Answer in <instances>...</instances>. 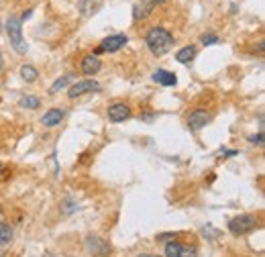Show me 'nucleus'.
I'll list each match as a JSON object with an SVG mask.
<instances>
[{
    "mask_svg": "<svg viewBox=\"0 0 265 257\" xmlns=\"http://www.w3.org/2000/svg\"><path fill=\"white\" fill-rule=\"evenodd\" d=\"M145 43L153 55H165L173 47V35L165 27H153L147 31Z\"/></svg>",
    "mask_w": 265,
    "mask_h": 257,
    "instance_id": "1",
    "label": "nucleus"
},
{
    "mask_svg": "<svg viewBox=\"0 0 265 257\" xmlns=\"http://www.w3.org/2000/svg\"><path fill=\"white\" fill-rule=\"evenodd\" d=\"M6 35L10 39V45L16 49V53H27L29 45L23 39V20L18 16H8L6 20Z\"/></svg>",
    "mask_w": 265,
    "mask_h": 257,
    "instance_id": "2",
    "label": "nucleus"
},
{
    "mask_svg": "<svg viewBox=\"0 0 265 257\" xmlns=\"http://www.w3.org/2000/svg\"><path fill=\"white\" fill-rule=\"evenodd\" d=\"M259 221L255 219V215H239L229 221V231L233 235H247V233H253Z\"/></svg>",
    "mask_w": 265,
    "mask_h": 257,
    "instance_id": "3",
    "label": "nucleus"
},
{
    "mask_svg": "<svg viewBox=\"0 0 265 257\" xmlns=\"http://www.w3.org/2000/svg\"><path fill=\"white\" fill-rule=\"evenodd\" d=\"M127 41H129V37L123 35V33L111 35V37H106V39L94 49V55H100V53H117V51H121V49L127 45Z\"/></svg>",
    "mask_w": 265,
    "mask_h": 257,
    "instance_id": "4",
    "label": "nucleus"
},
{
    "mask_svg": "<svg viewBox=\"0 0 265 257\" xmlns=\"http://www.w3.org/2000/svg\"><path fill=\"white\" fill-rule=\"evenodd\" d=\"M210 121H212V114L206 108H194V110L188 112V127H190V131H200Z\"/></svg>",
    "mask_w": 265,
    "mask_h": 257,
    "instance_id": "5",
    "label": "nucleus"
},
{
    "mask_svg": "<svg viewBox=\"0 0 265 257\" xmlns=\"http://www.w3.org/2000/svg\"><path fill=\"white\" fill-rule=\"evenodd\" d=\"M100 90V84L98 82H94V80H76L72 86H70V90H68V96L70 98H80V96H84V94H88V92H98Z\"/></svg>",
    "mask_w": 265,
    "mask_h": 257,
    "instance_id": "6",
    "label": "nucleus"
},
{
    "mask_svg": "<svg viewBox=\"0 0 265 257\" xmlns=\"http://www.w3.org/2000/svg\"><path fill=\"white\" fill-rule=\"evenodd\" d=\"M86 247H88V251L94 257L111 255V245H108V241H104V239L98 237V235H88V237H86Z\"/></svg>",
    "mask_w": 265,
    "mask_h": 257,
    "instance_id": "7",
    "label": "nucleus"
},
{
    "mask_svg": "<svg viewBox=\"0 0 265 257\" xmlns=\"http://www.w3.org/2000/svg\"><path fill=\"white\" fill-rule=\"evenodd\" d=\"M108 121H113V123H125V121H129L131 119V106L129 104H123V102H117V104H113V106H108Z\"/></svg>",
    "mask_w": 265,
    "mask_h": 257,
    "instance_id": "8",
    "label": "nucleus"
},
{
    "mask_svg": "<svg viewBox=\"0 0 265 257\" xmlns=\"http://www.w3.org/2000/svg\"><path fill=\"white\" fill-rule=\"evenodd\" d=\"M102 69V61L98 59V55H86L82 61H80V72L84 76H96L98 72Z\"/></svg>",
    "mask_w": 265,
    "mask_h": 257,
    "instance_id": "9",
    "label": "nucleus"
},
{
    "mask_svg": "<svg viewBox=\"0 0 265 257\" xmlns=\"http://www.w3.org/2000/svg\"><path fill=\"white\" fill-rule=\"evenodd\" d=\"M63 119H65V110H61V108H51V110H47V112L41 116V125H43V127H57Z\"/></svg>",
    "mask_w": 265,
    "mask_h": 257,
    "instance_id": "10",
    "label": "nucleus"
},
{
    "mask_svg": "<svg viewBox=\"0 0 265 257\" xmlns=\"http://www.w3.org/2000/svg\"><path fill=\"white\" fill-rule=\"evenodd\" d=\"M153 82H157L161 86H175L178 84V76L173 72H167V69H157L153 74Z\"/></svg>",
    "mask_w": 265,
    "mask_h": 257,
    "instance_id": "11",
    "label": "nucleus"
},
{
    "mask_svg": "<svg viewBox=\"0 0 265 257\" xmlns=\"http://www.w3.org/2000/svg\"><path fill=\"white\" fill-rule=\"evenodd\" d=\"M155 6L149 2V0H141V2H137L135 6H132V18L135 20H143V18H147L149 14H151V10H153Z\"/></svg>",
    "mask_w": 265,
    "mask_h": 257,
    "instance_id": "12",
    "label": "nucleus"
},
{
    "mask_svg": "<svg viewBox=\"0 0 265 257\" xmlns=\"http://www.w3.org/2000/svg\"><path fill=\"white\" fill-rule=\"evenodd\" d=\"M100 6H102V0H80V4H78L80 12L84 16H92L94 12L100 10Z\"/></svg>",
    "mask_w": 265,
    "mask_h": 257,
    "instance_id": "13",
    "label": "nucleus"
},
{
    "mask_svg": "<svg viewBox=\"0 0 265 257\" xmlns=\"http://www.w3.org/2000/svg\"><path fill=\"white\" fill-rule=\"evenodd\" d=\"M196 53H198V49H196L194 45H186V47H182V49L175 53V59H178L180 63H190V61L196 57Z\"/></svg>",
    "mask_w": 265,
    "mask_h": 257,
    "instance_id": "14",
    "label": "nucleus"
},
{
    "mask_svg": "<svg viewBox=\"0 0 265 257\" xmlns=\"http://www.w3.org/2000/svg\"><path fill=\"white\" fill-rule=\"evenodd\" d=\"M74 82H76V76H72V74L61 76V78H57V80H55V84L51 86V92H59V90H63V88H68V86H72Z\"/></svg>",
    "mask_w": 265,
    "mask_h": 257,
    "instance_id": "15",
    "label": "nucleus"
},
{
    "mask_svg": "<svg viewBox=\"0 0 265 257\" xmlns=\"http://www.w3.org/2000/svg\"><path fill=\"white\" fill-rule=\"evenodd\" d=\"M18 106H20V108H27V110H35V108L41 106V100H39L37 96H23V98L18 100Z\"/></svg>",
    "mask_w": 265,
    "mask_h": 257,
    "instance_id": "16",
    "label": "nucleus"
},
{
    "mask_svg": "<svg viewBox=\"0 0 265 257\" xmlns=\"http://www.w3.org/2000/svg\"><path fill=\"white\" fill-rule=\"evenodd\" d=\"M20 78L25 82H35L39 78V72L33 65H20Z\"/></svg>",
    "mask_w": 265,
    "mask_h": 257,
    "instance_id": "17",
    "label": "nucleus"
},
{
    "mask_svg": "<svg viewBox=\"0 0 265 257\" xmlns=\"http://www.w3.org/2000/svg\"><path fill=\"white\" fill-rule=\"evenodd\" d=\"M163 249H165V257H178L182 251V243L180 241H167L163 245Z\"/></svg>",
    "mask_w": 265,
    "mask_h": 257,
    "instance_id": "18",
    "label": "nucleus"
},
{
    "mask_svg": "<svg viewBox=\"0 0 265 257\" xmlns=\"http://www.w3.org/2000/svg\"><path fill=\"white\" fill-rule=\"evenodd\" d=\"M12 241V229L6 223H0V245H6Z\"/></svg>",
    "mask_w": 265,
    "mask_h": 257,
    "instance_id": "19",
    "label": "nucleus"
},
{
    "mask_svg": "<svg viewBox=\"0 0 265 257\" xmlns=\"http://www.w3.org/2000/svg\"><path fill=\"white\" fill-rule=\"evenodd\" d=\"M178 257H198V249L196 247H188V245H182V251Z\"/></svg>",
    "mask_w": 265,
    "mask_h": 257,
    "instance_id": "20",
    "label": "nucleus"
},
{
    "mask_svg": "<svg viewBox=\"0 0 265 257\" xmlns=\"http://www.w3.org/2000/svg\"><path fill=\"white\" fill-rule=\"evenodd\" d=\"M202 45H214V43H218V35H214V33H206V35H202Z\"/></svg>",
    "mask_w": 265,
    "mask_h": 257,
    "instance_id": "21",
    "label": "nucleus"
},
{
    "mask_svg": "<svg viewBox=\"0 0 265 257\" xmlns=\"http://www.w3.org/2000/svg\"><path fill=\"white\" fill-rule=\"evenodd\" d=\"M249 143H253V145H257V147H263V145H265L263 131H259L257 135H251V137H249Z\"/></svg>",
    "mask_w": 265,
    "mask_h": 257,
    "instance_id": "22",
    "label": "nucleus"
},
{
    "mask_svg": "<svg viewBox=\"0 0 265 257\" xmlns=\"http://www.w3.org/2000/svg\"><path fill=\"white\" fill-rule=\"evenodd\" d=\"M173 237H175V233H163V235L157 237V241H167V239H173Z\"/></svg>",
    "mask_w": 265,
    "mask_h": 257,
    "instance_id": "23",
    "label": "nucleus"
},
{
    "mask_svg": "<svg viewBox=\"0 0 265 257\" xmlns=\"http://www.w3.org/2000/svg\"><path fill=\"white\" fill-rule=\"evenodd\" d=\"M31 14H33V10H25V12H23V16H20V20H27V18H31Z\"/></svg>",
    "mask_w": 265,
    "mask_h": 257,
    "instance_id": "24",
    "label": "nucleus"
},
{
    "mask_svg": "<svg viewBox=\"0 0 265 257\" xmlns=\"http://www.w3.org/2000/svg\"><path fill=\"white\" fill-rule=\"evenodd\" d=\"M151 114H153V112H145V116H143V119H145V121H153V116H151Z\"/></svg>",
    "mask_w": 265,
    "mask_h": 257,
    "instance_id": "25",
    "label": "nucleus"
},
{
    "mask_svg": "<svg viewBox=\"0 0 265 257\" xmlns=\"http://www.w3.org/2000/svg\"><path fill=\"white\" fill-rule=\"evenodd\" d=\"M153 6H157V4H161V2H165V0H149Z\"/></svg>",
    "mask_w": 265,
    "mask_h": 257,
    "instance_id": "26",
    "label": "nucleus"
},
{
    "mask_svg": "<svg viewBox=\"0 0 265 257\" xmlns=\"http://www.w3.org/2000/svg\"><path fill=\"white\" fill-rule=\"evenodd\" d=\"M2 67H4V59H2V55H0V72H2Z\"/></svg>",
    "mask_w": 265,
    "mask_h": 257,
    "instance_id": "27",
    "label": "nucleus"
},
{
    "mask_svg": "<svg viewBox=\"0 0 265 257\" xmlns=\"http://www.w3.org/2000/svg\"><path fill=\"white\" fill-rule=\"evenodd\" d=\"M139 257H157V255H151V253H141Z\"/></svg>",
    "mask_w": 265,
    "mask_h": 257,
    "instance_id": "28",
    "label": "nucleus"
},
{
    "mask_svg": "<svg viewBox=\"0 0 265 257\" xmlns=\"http://www.w3.org/2000/svg\"><path fill=\"white\" fill-rule=\"evenodd\" d=\"M0 31H2V27H0Z\"/></svg>",
    "mask_w": 265,
    "mask_h": 257,
    "instance_id": "29",
    "label": "nucleus"
},
{
    "mask_svg": "<svg viewBox=\"0 0 265 257\" xmlns=\"http://www.w3.org/2000/svg\"><path fill=\"white\" fill-rule=\"evenodd\" d=\"M0 168H2V163H0Z\"/></svg>",
    "mask_w": 265,
    "mask_h": 257,
    "instance_id": "30",
    "label": "nucleus"
}]
</instances>
